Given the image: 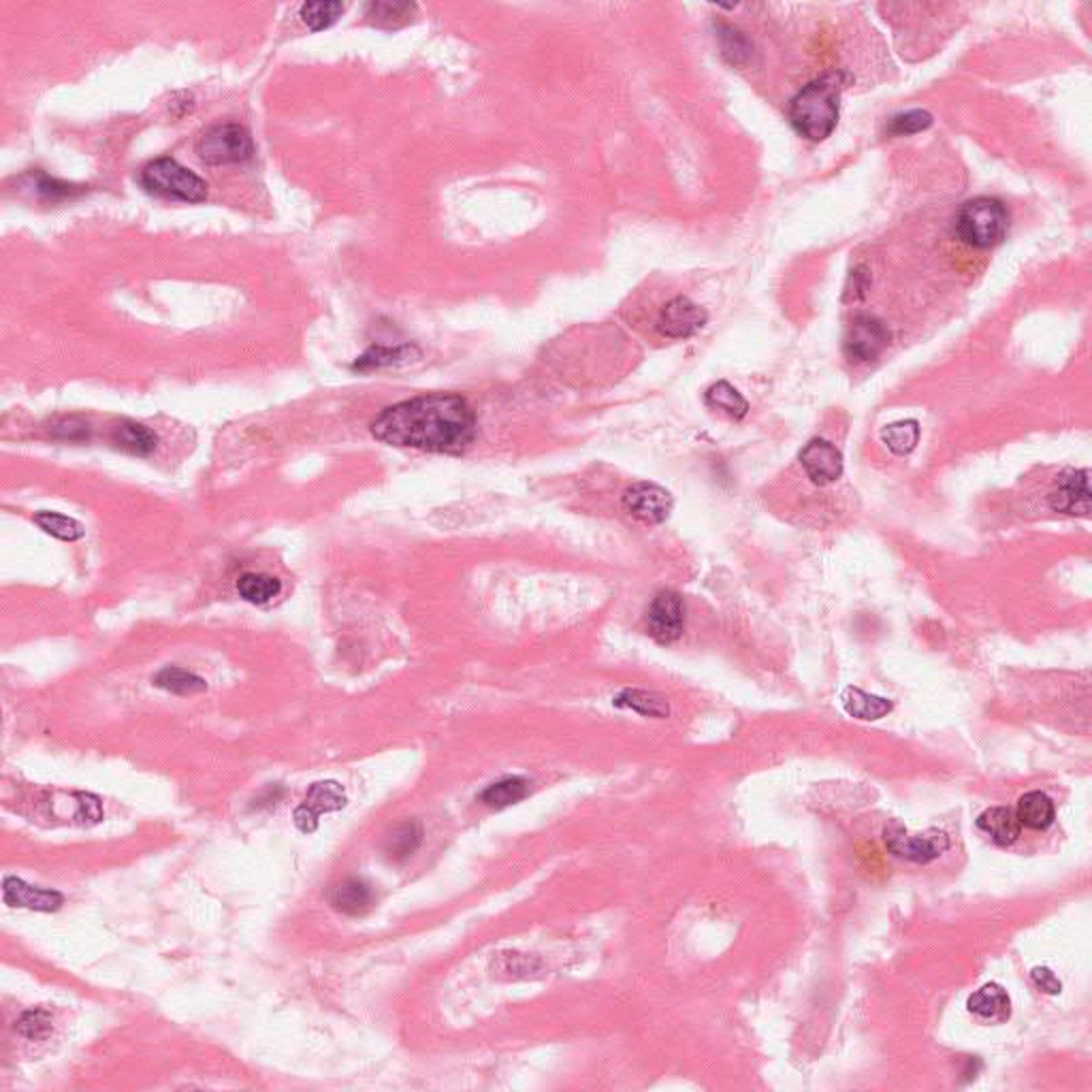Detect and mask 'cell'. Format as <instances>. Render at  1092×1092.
<instances>
[{
    "label": "cell",
    "mask_w": 1092,
    "mask_h": 1092,
    "mask_svg": "<svg viewBox=\"0 0 1092 1092\" xmlns=\"http://www.w3.org/2000/svg\"><path fill=\"white\" fill-rule=\"evenodd\" d=\"M237 592L250 604H267L282 592V583L276 579V576L248 572L244 576H239Z\"/></svg>",
    "instance_id": "obj_26"
},
{
    "label": "cell",
    "mask_w": 1092,
    "mask_h": 1092,
    "mask_svg": "<svg viewBox=\"0 0 1092 1092\" xmlns=\"http://www.w3.org/2000/svg\"><path fill=\"white\" fill-rule=\"evenodd\" d=\"M675 500H672L670 491L655 485V482H636V485L627 487L622 498V508L629 517L645 523V525H659L664 523Z\"/></svg>",
    "instance_id": "obj_9"
},
{
    "label": "cell",
    "mask_w": 1092,
    "mask_h": 1092,
    "mask_svg": "<svg viewBox=\"0 0 1092 1092\" xmlns=\"http://www.w3.org/2000/svg\"><path fill=\"white\" fill-rule=\"evenodd\" d=\"M544 967L538 958L519 952H503L498 956V960L493 962V971L501 980H525L533 978L535 973H540Z\"/></svg>",
    "instance_id": "obj_27"
},
{
    "label": "cell",
    "mask_w": 1092,
    "mask_h": 1092,
    "mask_svg": "<svg viewBox=\"0 0 1092 1092\" xmlns=\"http://www.w3.org/2000/svg\"><path fill=\"white\" fill-rule=\"evenodd\" d=\"M327 900L335 911L344 913V916H363L374 907V892L363 879L350 877L331 886Z\"/></svg>",
    "instance_id": "obj_15"
},
{
    "label": "cell",
    "mask_w": 1092,
    "mask_h": 1092,
    "mask_svg": "<svg viewBox=\"0 0 1092 1092\" xmlns=\"http://www.w3.org/2000/svg\"><path fill=\"white\" fill-rule=\"evenodd\" d=\"M152 682L159 689L165 691H171V694L177 696H193V694H201V691L207 689V682L205 679L197 677L195 672H188L184 668H175V666H167L163 668L159 675L152 679Z\"/></svg>",
    "instance_id": "obj_25"
},
{
    "label": "cell",
    "mask_w": 1092,
    "mask_h": 1092,
    "mask_svg": "<svg viewBox=\"0 0 1092 1092\" xmlns=\"http://www.w3.org/2000/svg\"><path fill=\"white\" fill-rule=\"evenodd\" d=\"M967 1010L984 1024H1003L1012 1016V999L1001 984H984L967 999Z\"/></svg>",
    "instance_id": "obj_13"
},
{
    "label": "cell",
    "mask_w": 1092,
    "mask_h": 1092,
    "mask_svg": "<svg viewBox=\"0 0 1092 1092\" xmlns=\"http://www.w3.org/2000/svg\"><path fill=\"white\" fill-rule=\"evenodd\" d=\"M930 124H932V115L928 111L913 109V111L895 115V118H892L890 124H888V133L895 135V136L916 135V133L930 129Z\"/></svg>",
    "instance_id": "obj_34"
},
{
    "label": "cell",
    "mask_w": 1092,
    "mask_h": 1092,
    "mask_svg": "<svg viewBox=\"0 0 1092 1092\" xmlns=\"http://www.w3.org/2000/svg\"><path fill=\"white\" fill-rule=\"evenodd\" d=\"M35 523L39 525L41 530L46 533L54 535L58 540H65V542H76L81 540L83 533V525L79 521H76L73 517H67V514H60V512H51V510H41L35 514Z\"/></svg>",
    "instance_id": "obj_28"
},
{
    "label": "cell",
    "mask_w": 1092,
    "mask_h": 1092,
    "mask_svg": "<svg viewBox=\"0 0 1092 1092\" xmlns=\"http://www.w3.org/2000/svg\"><path fill=\"white\" fill-rule=\"evenodd\" d=\"M845 81L841 73H828L796 94L790 103V122L808 141H824L836 129Z\"/></svg>",
    "instance_id": "obj_2"
},
{
    "label": "cell",
    "mask_w": 1092,
    "mask_h": 1092,
    "mask_svg": "<svg viewBox=\"0 0 1092 1092\" xmlns=\"http://www.w3.org/2000/svg\"><path fill=\"white\" fill-rule=\"evenodd\" d=\"M15 1031L26 1039H33V1042H41V1039H47L51 1031H54V1020H51V1014L46 1010H30L22 1014V1017L15 1022Z\"/></svg>",
    "instance_id": "obj_33"
},
{
    "label": "cell",
    "mask_w": 1092,
    "mask_h": 1092,
    "mask_svg": "<svg viewBox=\"0 0 1092 1092\" xmlns=\"http://www.w3.org/2000/svg\"><path fill=\"white\" fill-rule=\"evenodd\" d=\"M709 322V314L702 310L698 303L691 301L685 295H679L670 299L664 308L659 310V317L655 320L657 331L670 340H687L691 335L705 329Z\"/></svg>",
    "instance_id": "obj_10"
},
{
    "label": "cell",
    "mask_w": 1092,
    "mask_h": 1092,
    "mask_svg": "<svg viewBox=\"0 0 1092 1092\" xmlns=\"http://www.w3.org/2000/svg\"><path fill=\"white\" fill-rule=\"evenodd\" d=\"M1031 978H1033L1037 988L1042 990V992H1046V994H1058L1060 988H1063V984L1058 982L1056 975H1054L1052 971H1049L1047 967H1037V969H1033Z\"/></svg>",
    "instance_id": "obj_37"
},
{
    "label": "cell",
    "mask_w": 1092,
    "mask_h": 1092,
    "mask_svg": "<svg viewBox=\"0 0 1092 1092\" xmlns=\"http://www.w3.org/2000/svg\"><path fill=\"white\" fill-rule=\"evenodd\" d=\"M478 434L476 414L466 397L429 393L388 406L372 423L378 442L440 455H464Z\"/></svg>",
    "instance_id": "obj_1"
},
{
    "label": "cell",
    "mask_w": 1092,
    "mask_h": 1092,
    "mask_svg": "<svg viewBox=\"0 0 1092 1092\" xmlns=\"http://www.w3.org/2000/svg\"><path fill=\"white\" fill-rule=\"evenodd\" d=\"M707 404L715 410H721V412H726L732 418H743L744 414L749 412V404L747 399H744L737 388H734L730 382L721 380L717 384H713L707 395Z\"/></svg>",
    "instance_id": "obj_30"
},
{
    "label": "cell",
    "mask_w": 1092,
    "mask_h": 1092,
    "mask_svg": "<svg viewBox=\"0 0 1092 1092\" xmlns=\"http://www.w3.org/2000/svg\"><path fill=\"white\" fill-rule=\"evenodd\" d=\"M416 14L414 3H393V0H378V3L365 5L367 22L380 28H399L408 24Z\"/></svg>",
    "instance_id": "obj_23"
},
{
    "label": "cell",
    "mask_w": 1092,
    "mask_h": 1092,
    "mask_svg": "<svg viewBox=\"0 0 1092 1092\" xmlns=\"http://www.w3.org/2000/svg\"><path fill=\"white\" fill-rule=\"evenodd\" d=\"M344 12V3H306L299 9V17L310 30L318 33V30H324L338 22Z\"/></svg>",
    "instance_id": "obj_32"
},
{
    "label": "cell",
    "mask_w": 1092,
    "mask_h": 1092,
    "mask_svg": "<svg viewBox=\"0 0 1092 1092\" xmlns=\"http://www.w3.org/2000/svg\"><path fill=\"white\" fill-rule=\"evenodd\" d=\"M255 143L250 133L235 122L214 124L197 141V156L209 167L239 165L252 159Z\"/></svg>",
    "instance_id": "obj_5"
},
{
    "label": "cell",
    "mask_w": 1092,
    "mask_h": 1092,
    "mask_svg": "<svg viewBox=\"0 0 1092 1092\" xmlns=\"http://www.w3.org/2000/svg\"><path fill=\"white\" fill-rule=\"evenodd\" d=\"M886 847L892 854L916 864H928L941 858L950 849V836L937 828H928L926 833H909L905 826L892 822L884 831Z\"/></svg>",
    "instance_id": "obj_6"
},
{
    "label": "cell",
    "mask_w": 1092,
    "mask_h": 1092,
    "mask_svg": "<svg viewBox=\"0 0 1092 1092\" xmlns=\"http://www.w3.org/2000/svg\"><path fill=\"white\" fill-rule=\"evenodd\" d=\"M77 798H79V803H77V806H79L77 817L83 819V822H92V824L101 822V819H103V806H101L99 798L92 796V794H77Z\"/></svg>",
    "instance_id": "obj_36"
},
{
    "label": "cell",
    "mask_w": 1092,
    "mask_h": 1092,
    "mask_svg": "<svg viewBox=\"0 0 1092 1092\" xmlns=\"http://www.w3.org/2000/svg\"><path fill=\"white\" fill-rule=\"evenodd\" d=\"M841 705H843L847 715H852L856 719H863V721H877L881 717H886L888 713L895 709L890 700L881 698V696L866 694V691L858 689V687H847L843 691Z\"/></svg>",
    "instance_id": "obj_19"
},
{
    "label": "cell",
    "mask_w": 1092,
    "mask_h": 1092,
    "mask_svg": "<svg viewBox=\"0 0 1092 1092\" xmlns=\"http://www.w3.org/2000/svg\"><path fill=\"white\" fill-rule=\"evenodd\" d=\"M139 182L152 195L177 198L184 203H201L207 198V184L201 177L169 156H161L145 165Z\"/></svg>",
    "instance_id": "obj_4"
},
{
    "label": "cell",
    "mask_w": 1092,
    "mask_h": 1092,
    "mask_svg": "<svg viewBox=\"0 0 1092 1092\" xmlns=\"http://www.w3.org/2000/svg\"><path fill=\"white\" fill-rule=\"evenodd\" d=\"M890 344V331L886 324L877 317L870 314H858L854 320L849 322L843 349L849 356V361L856 363H868L875 361L877 356L888 349Z\"/></svg>",
    "instance_id": "obj_8"
},
{
    "label": "cell",
    "mask_w": 1092,
    "mask_h": 1092,
    "mask_svg": "<svg viewBox=\"0 0 1092 1092\" xmlns=\"http://www.w3.org/2000/svg\"><path fill=\"white\" fill-rule=\"evenodd\" d=\"M423 843V828L418 822H404L393 833L386 836L384 841V854L395 860V863H404L412 856Z\"/></svg>",
    "instance_id": "obj_22"
},
{
    "label": "cell",
    "mask_w": 1092,
    "mask_h": 1092,
    "mask_svg": "<svg viewBox=\"0 0 1092 1092\" xmlns=\"http://www.w3.org/2000/svg\"><path fill=\"white\" fill-rule=\"evenodd\" d=\"M978 828L994 845L1012 847L1022 834L1020 819L1010 806H990L978 817Z\"/></svg>",
    "instance_id": "obj_16"
},
{
    "label": "cell",
    "mask_w": 1092,
    "mask_h": 1092,
    "mask_svg": "<svg viewBox=\"0 0 1092 1092\" xmlns=\"http://www.w3.org/2000/svg\"><path fill=\"white\" fill-rule=\"evenodd\" d=\"M881 440H884V444L892 450L895 455H909L913 448L918 446V440H920V423L913 421H898V423H892L888 427H884V432H881Z\"/></svg>",
    "instance_id": "obj_31"
},
{
    "label": "cell",
    "mask_w": 1092,
    "mask_h": 1092,
    "mask_svg": "<svg viewBox=\"0 0 1092 1092\" xmlns=\"http://www.w3.org/2000/svg\"><path fill=\"white\" fill-rule=\"evenodd\" d=\"M292 819H295V826L299 828V831H301L303 834H312V833H317V828H318V817H317V815H312V813L308 811V808L297 806V808H295V815H292Z\"/></svg>",
    "instance_id": "obj_38"
},
{
    "label": "cell",
    "mask_w": 1092,
    "mask_h": 1092,
    "mask_svg": "<svg viewBox=\"0 0 1092 1092\" xmlns=\"http://www.w3.org/2000/svg\"><path fill=\"white\" fill-rule=\"evenodd\" d=\"M111 442L129 455L148 457L152 450L156 448L159 438H156V434L150 432L148 427H143L139 423L120 421L118 425H113V429H111Z\"/></svg>",
    "instance_id": "obj_18"
},
{
    "label": "cell",
    "mask_w": 1092,
    "mask_h": 1092,
    "mask_svg": "<svg viewBox=\"0 0 1092 1092\" xmlns=\"http://www.w3.org/2000/svg\"><path fill=\"white\" fill-rule=\"evenodd\" d=\"M1090 471L1077 470L1060 476L1058 487L1049 496V506L1056 512L1088 517L1090 512Z\"/></svg>",
    "instance_id": "obj_12"
},
{
    "label": "cell",
    "mask_w": 1092,
    "mask_h": 1092,
    "mask_svg": "<svg viewBox=\"0 0 1092 1092\" xmlns=\"http://www.w3.org/2000/svg\"><path fill=\"white\" fill-rule=\"evenodd\" d=\"M301 806H306L312 815L320 817L322 813H333V811H340V808L346 806V794H344V787L338 781H318L314 783L310 790L306 801H303Z\"/></svg>",
    "instance_id": "obj_24"
},
{
    "label": "cell",
    "mask_w": 1092,
    "mask_h": 1092,
    "mask_svg": "<svg viewBox=\"0 0 1092 1092\" xmlns=\"http://www.w3.org/2000/svg\"><path fill=\"white\" fill-rule=\"evenodd\" d=\"M3 898L9 907H22V909L46 911V913L58 911L62 907V902H65L60 892L33 888L17 877H5Z\"/></svg>",
    "instance_id": "obj_14"
},
{
    "label": "cell",
    "mask_w": 1092,
    "mask_h": 1092,
    "mask_svg": "<svg viewBox=\"0 0 1092 1092\" xmlns=\"http://www.w3.org/2000/svg\"><path fill=\"white\" fill-rule=\"evenodd\" d=\"M169 109H171V111H173V113L177 115V118H184V115H186V113H191V111L195 109V99H193V94H188V92H180V94H175L173 101H171V105H169Z\"/></svg>",
    "instance_id": "obj_39"
},
{
    "label": "cell",
    "mask_w": 1092,
    "mask_h": 1092,
    "mask_svg": "<svg viewBox=\"0 0 1092 1092\" xmlns=\"http://www.w3.org/2000/svg\"><path fill=\"white\" fill-rule=\"evenodd\" d=\"M649 636L657 645H672L685 632V600L672 590H661L647 613Z\"/></svg>",
    "instance_id": "obj_7"
},
{
    "label": "cell",
    "mask_w": 1092,
    "mask_h": 1092,
    "mask_svg": "<svg viewBox=\"0 0 1092 1092\" xmlns=\"http://www.w3.org/2000/svg\"><path fill=\"white\" fill-rule=\"evenodd\" d=\"M615 707L619 709H627V711H634L638 715L643 717H653V719H664L670 715V707L666 698H661L653 691H645V689H623L622 694H619L615 700Z\"/></svg>",
    "instance_id": "obj_21"
},
{
    "label": "cell",
    "mask_w": 1092,
    "mask_h": 1092,
    "mask_svg": "<svg viewBox=\"0 0 1092 1092\" xmlns=\"http://www.w3.org/2000/svg\"><path fill=\"white\" fill-rule=\"evenodd\" d=\"M1016 815L1020 819V826L1028 828L1035 833H1046L1052 828L1056 819V806L1054 801L1044 792H1028L1020 801H1017Z\"/></svg>",
    "instance_id": "obj_17"
},
{
    "label": "cell",
    "mask_w": 1092,
    "mask_h": 1092,
    "mask_svg": "<svg viewBox=\"0 0 1092 1092\" xmlns=\"http://www.w3.org/2000/svg\"><path fill=\"white\" fill-rule=\"evenodd\" d=\"M1010 228V214L994 197H975L954 216V230L964 244L978 250L999 246Z\"/></svg>",
    "instance_id": "obj_3"
},
{
    "label": "cell",
    "mask_w": 1092,
    "mask_h": 1092,
    "mask_svg": "<svg viewBox=\"0 0 1092 1092\" xmlns=\"http://www.w3.org/2000/svg\"><path fill=\"white\" fill-rule=\"evenodd\" d=\"M33 188L37 191V195L51 198V201H60V198H67V197L71 198V197L83 193L81 186H73V184H67V182L54 180V177H49L46 173L33 175Z\"/></svg>",
    "instance_id": "obj_35"
},
{
    "label": "cell",
    "mask_w": 1092,
    "mask_h": 1092,
    "mask_svg": "<svg viewBox=\"0 0 1092 1092\" xmlns=\"http://www.w3.org/2000/svg\"><path fill=\"white\" fill-rule=\"evenodd\" d=\"M418 354L416 346H395V349H384V346H372L370 350L365 354H361L359 359L354 361V370H378V367H388V365H399V363H406L410 356Z\"/></svg>",
    "instance_id": "obj_29"
},
{
    "label": "cell",
    "mask_w": 1092,
    "mask_h": 1092,
    "mask_svg": "<svg viewBox=\"0 0 1092 1092\" xmlns=\"http://www.w3.org/2000/svg\"><path fill=\"white\" fill-rule=\"evenodd\" d=\"M530 796V781L523 776H506L498 783H491L487 790H482L478 801L487 804L489 808H506L517 804Z\"/></svg>",
    "instance_id": "obj_20"
},
{
    "label": "cell",
    "mask_w": 1092,
    "mask_h": 1092,
    "mask_svg": "<svg viewBox=\"0 0 1092 1092\" xmlns=\"http://www.w3.org/2000/svg\"><path fill=\"white\" fill-rule=\"evenodd\" d=\"M801 464L815 485H831L843 474V455L834 444L826 440H811L801 450Z\"/></svg>",
    "instance_id": "obj_11"
}]
</instances>
